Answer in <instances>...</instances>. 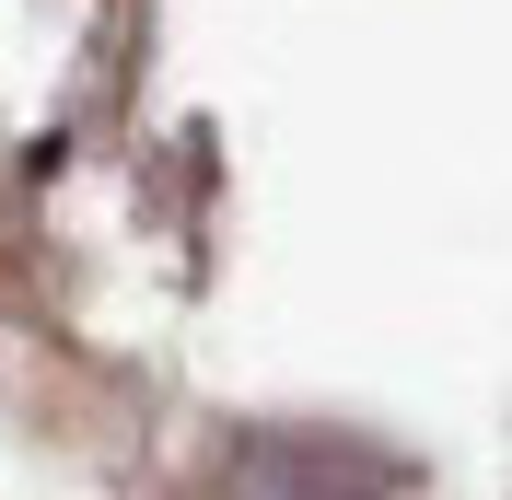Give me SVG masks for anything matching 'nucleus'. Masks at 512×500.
Returning a JSON list of instances; mask_svg holds the SVG:
<instances>
[{
  "label": "nucleus",
  "instance_id": "f257e3e1",
  "mask_svg": "<svg viewBox=\"0 0 512 500\" xmlns=\"http://www.w3.org/2000/svg\"><path fill=\"white\" fill-rule=\"evenodd\" d=\"M233 500H384V466L373 454H338V442H256L245 466H233Z\"/></svg>",
  "mask_w": 512,
  "mask_h": 500
}]
</instances>
